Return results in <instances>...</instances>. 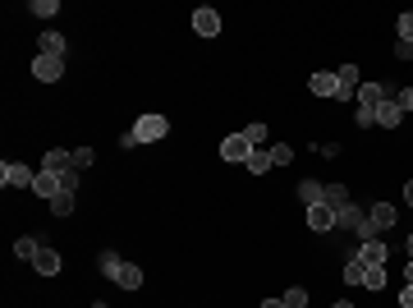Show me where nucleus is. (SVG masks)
I'll list each match as a JSON object with an SVG mask.
<instances>
[{
    "mask_svg": "<svg viewBox=\"0 0 413 308\" xmlns=\"http://www.w3.org/2000/svg\"><path fill=\"white\" fill-rule=\"evenodd\" d=\"M404 285H413V258H409V272H404Z\"/></svg>",
    "mask_w": 413,
    "mask_h": 308,
    "instance_id": "obj_40",
    "label": "nucleus"
},
{
    "mask_svg": "<svg viewBox=\"0 0 413 308\" xmlns=\"http://www.w3.org/2000/svg\"><path fill=\"white\" fill-rule=\"evenodd\" d=\"M404 203L413 207V180H409V185H404Z\"/></svg>",
    "mask_w": 413,
    "mask_h": 308,
    "instance_id": "obj_38",
    "label": "nucleus"
},
{
    "mask_svg": "<svg viewBox=\"0 0 413 308\" xmlns=\"http://www.w3.org/2000/svg\"><path fill=\"white\" fill-rule=\"evenodd\" d=\"M37 248H42V244H37V239H33V235H23V239H14V258H23V263H33V258H37Z\"/></svg>",
    "mask_w": 413,
    "mask_h": 308,
    "instance_id": "obj_23",
    "label": "nucleus"
},
{
    "mask_svg": "<svg viewBox=\"0 0 413 308\" xmlns=\"http://www.w3.org/2000/svg\"><path fill=\"white\" fill-rule=\"evenodd\" d=\"M336 83H340V97H358V88H363V79H358V65H340Z\"/></svg>",
    "mask_w": 413,
    "mask_h": 308,
    "instance_id": "obj_11",
    "label": "nucleus"
},
{
    "mask_svg": "<svg viewBox=\"0 0 413 308\" xmlns=\"http://www.w3.org/2000/svg\"><path fill=\"white\" fill-rule=\"evenodd\" d=\"M33 194H37V198H55V194H60V175H51V170H37Z\"/></svg>",
    "mask_w": 413,
    "mask_h": 308,
    "instance_id": "obj_15",
    "label": "nucleus"
},
{
    "mask_svg": "<svg viewBox=\"0 0 413 308\" xmlns=\"http://www.w3.org/2000/svg\"><path fill=\"white\" fill-rule=\"evenodd\" d=\"M111 281L124 285V290H138V285H143V267H138V263H120V267L111 272Z\"/></svg>",
    "mask_w": 413,
    "mask_h": 308,
    "instance_id": "obj_10",
    "label": "nucleus"
},
{
    "mask_svg": "<svg viewBox=\"0 0 413 308\" xmlns=\"http://www.w3.org/2000/svg\"><path fill=\"white\" fill-rule=\"evenodd\" d=\"M308 226L312 230H336V211H331L326 203H312L308 207Z\"/></svg>",
    "mask_w": 413,
    "mask_h": 308,
    "instance_id": "obj_14",
    "label": "nucleus"
},
{
    "mask_svg": "<svg viewBox=\"0 0 413 308\" xmlns=\"http://www.w3.org/2000/svg\"><path fill=\"white\" fill-rule=\"evenodd\" d=\"M243 138H248L253 148H262V143H267V124H248V129H243Z\"/></svg>",
    "mask_w": 413,
    "mask_h": 308,
    "instance_id": "obj_28",
    "label": "nucleus"
},
{
    "mask_svg": "<svg viewBox=\"0 0 413 308\" xmlns=\"http://www.w3.org/2000/svg\"><path fill=\"white\" fill-rule=\"evenodd\" d=\"M165 133H170V120H165V115H138L133 120V138L138 143H161Z\"/></svg>",
    "mask_w": 413,
    "mask_h": 308,
    "instance_id": "obj_1",
    "label": "nucleus"
},
{
    "mask_svg": "<svg viewBox=\"0 0 413 308\" xmlns=\"http://www.w3.org/2000/svg\"><path fill=\"white\" fill-rule=\"evenodd\" d=\"M400 42H413V9L400 14Z\"/></svg>",
    "mask_w": 413,
    "mask_h": 308,
    "instance_id": "obj_32",
    "label": "nucleus"
},
{
    "mask_svg": "<svg viewBox=\"0 0 413 308\" xmlns=\"http://www.w3.org/2000/svg\"><path fill=\"white\" fill-rule=\"evenodd\" d=\"M381 101H395V88H390V83H363L358 88V106H372V111H377Z\"/></svg>",
    "mask_w": 413,
    "mask_h": 308,
    "instance_id": "obj_3",
    "label": "nucleus"
},
{
    "mask_svg": "<svg viewBox=\"0 0 413 308\" xmlns=\"http://www.w3.org/2000/svg\"><path fill=\"white\" fill-rule=\"evenodd\" d=\"M340 276H344V281H349V285H363V276H368V263H358V258H349Z\"/></svg>",
    "mask_w": 413,
    "mask_h": 308,
    "instance_id": "obj_22",
    "label": "nucleus"
},
{
    "mask_svg": "<svg viewBox=\"0 0 413 308\" xmlns=\"http://www.w3.org/2000/svg\"><path fill=\"white\" fill-rule=\"evenodd\" d=\"M353 258H358V263H368V267H386L390 248L381 244V239H363V244H358V253H353Z\"/></svg>",
    "mask_w": 413,
    "mask_h": 308,
    "instance_id": "obj_4",
    "label": "nucleus"
},
{
    "mask_svg": "<svg viewBox=\"0 0 413 308\" xmlns=\"http://www.w3.org/2000/svg\"><path fill=\"white\" fill-rule=\"evenodd\" d=\"M353 124H363V129H372V124H377V111H372V106H358V111H353Z\"/></svg>",
    "mask_w": 413,
    "mask_h": 308,
    "instance_id": "obj_29",
    "label": "nucleus"
},
{
    "mask_svg": "<svg viewBox=\"0 0 413 308\" xmlns=\"http://www.w3.org/2000/svg\"><path fill=\"white\" fill-rule=\"evenodd\" d=\"M193 33H198V37H216V33H221V14H216L211 5L193 9Z\"/></svg>",
    "mask_w": 413,
    "mask_h": 308,
    "instance_id": "obj_5",
    "label": "nucleus"
},
{
    "mask_svg": "<svg viewBox=\"0 0 413 308\" xmlns=\"http://www.w3.org/2000/svg\"><path fill=\"white\" fill-rule=\"evenodd\" d=\"M331 308H353V304H349V299H340V304H331Z\"/></svg>",
    "mask_w": 413,
    "mask_h": 308,
    "instance_id": "obj_41",
    "label": "nucleus"
},
{
    "mask_svg": "<svg viewBox=\"0 0 413 308\" xmlns=\"http://www.w3.org/2000/svg\"><path fill=\"white\" fill-rule=\"evenodd\" d=\"M253 157V143L243 138V133H230V138L221 143V161H248Z\"/></svg>",
    "mask_w": 413,
    "mask_h": 308,
    "instance_id": "obj_6",
    "label": "nucleus"
},
{
    "mask_svg": "<svg viewBox=\"0 0 413 308\" xmlns=\"http://www.w3.org/2000/svg\"><path fill=\"white\" fill-rule=\"evenodd\" d=\"M37 51H42V55H55V60H65V37H60V33H42Z\"/></svg>",
    "mask_w": 413,
    "mask_h": 308,
    "instance_id": "obj_19",
    "label": "nucleus"
},
{
    "mask_svg": "<svg viewBox=\"0 0 413 308\" xmlns=\"http://www.w3.org/2000/svg\"><path fill=\"white\" fill-rule=\"evenodd\" d=\"M51 211H55V216H69V211H74V194H55L51 198Z\"/></svg>",
    "mask_w": 413,
    "mask_h": 308,
    "instance_id": "obj_27",
    "label": "nucleus"
},
{
    "mask_svg": "<svg viewBox=\"0 0 413 308\" xmlns=\"http://www.w3.org/2000/svg\"><path fill=\"white\" fill-rule=\"evenodd\" d=\"M280 299H285V308H308V290H303V285H294V290H285Z\"/></svg>",
    "mask_w": 413,
    "mask_h": 308,
    "instance_id": "obj_25",
    "label": "nucleus"
},
{
    "mask_svg": "<svg viewBox=\"0 0 413 308\" xmlns=\"http://www.w3.org/2000/svg\"><path fill=\"white\" fill-rule=\"evenodd\" d=\"M290 161H294V148H290V143H275V148H271V166H290Z\"/></svg>",
    "mask_w": 413,
    "mask_h": 308,
    "instance_id": "obj_26",
    "label": "nucleus"
},
{
    "mask_svg": "<svg viewBox=\"0 0 413 308\" xmlns=\"http://www.w3.org/2000/svg\"><path fill=\"white\" fill-rule=\"evenodd\" d=\"M321 203H326L331 211H344V207H349V189H344V185H326V189H321Z\"/></svg>",
    "mask_w": 413,
    "mask_h": 308,
    "instance_id": "obj_18",
    "label": "nucleus"
},
{
    "mask_svg": "<svg viewBox=\"0 0 413 308\" xmlns=\"http://www.w3.org/2000/svg\"><path fill=\"white\" fill-rule=\"evenodd\" d=\"M92 161H97V152H92V148H78V152H74V166H78V170H87Z\"/></svg>",
    "mask_w": 413,
    "mask_h": 308,
    "instance_id": "obj_31",
    "label": "nucleus"
},
{
    "mask_svg": "<svg viewBox=\"0 0 413 308\" xmlns=\"http://www.w3.org/2000/svg\"><path fill=\"white\" fill-rule=\"evenodd\" d=\"M33 74H37L42 83H55V79L65 74V60H55V55H37V60H33Z\"/></svg>",
    "mask_w": 413,
    "mask_h": 308,
    "instance_id": "obj_9",
    "label": "nucleus"
},
{
    "mask_svg": "<svg viewBox=\"0 0 413 308\" xmlns=\"http://www.w3.org/2000/svg\"><path fill=\"white\" fill-rule=\"evenodd\" d=\"M400 308H413V285H404V290H400Z\"/></svg>",
    "mask_w": 413,
    "mask_h": 308,
    "instance_id": "obj_37",
    "label": "nucleus"
},
{
    "mask_svg": "<svg viewBox=\"0 0 413 308\" xmlns=\"http://www.w3.org/2000/svg\"><path fill=\"white\" fill-rule=\"evenodd\" d=\"M97 263H101V272H106V276H111V272H115V267H120V258H115V253H111V248H106V253H101V258H97Z\"/></svg>",
    "mask_w": 413,
    "mask_h": 308,
    "instance_id": "obj_35",
    "label": "nucleus"
},
{
    "mask_svg": "<svg viewBox=\"0 0 413 308\" xmlns=\"http://www.w3.org/2000/svg\"><path fill=\"white\" fill-rule=\"evenodd\" d=\"M409 258H413V235H409Z\"/></svg>",
    "mask_w": 413,
    "mask_h": 308,
    "instance_id": "obj_42",
    "label": "nucleus"
},
{
    "mask_svg": "<svg viewBox=\"0 0 413 308\" xmlns=\"http://www.w3.org/2000/svg\"><path fill=\"white\" fill-rule=\"evenodd\" d=\"M363 226H368V211H363L358 203H349L344 211H336V230H349V235H358Z\"/></svg>",
    "mask_w": 413,
    "mask_h": 308,
    "instance_id": "obj_7",
    "label": "nucleus"
},
{
    "mask_svg": "<svg viewBox=\"0 0 413 308\" xmlns=\"http://www.w3.org/2000/svg\"><path fill=\"white\" fill-rule=\"evenodd\" d=\"M33 180H37V170H28L23 161H5L0 166V185L5 189H33Z\"/></svg>",
    "mask_w": 413,
    "mask_h": 308,
    "instance_id": "obj_2",
    "label": "nucleus"
},
{
    "mask_svg": "<svg viewBox=\"0 0 413 308\" xmlns=\"http://www.w3.org/2000/svg\"><path fill=\"white\" fill-rule=\"evenodd\" d=\"M28 9H33L37 18H55V14H60V0H33Z\"/></svg>",
    "mask_w": 413,
    "mask_h": 308,
    "instance_id": "obj_24",
    "label": "nucleus"
},
{
    "mask_svg": "<svg viewBox=\"0 0 413 308\" xmlns=\"http://www.w3.org/2000/svg\"><path fill=\"white\" fill-rule=\"evenodd\" d=\"M60 267H65V263H60V253H55V248H46V244L37 248V258H33V272H42V276H60Z\"/></svg>",
    "mask_w": 413,
    "mask_h": 308,
    "instance_id": "obj_8",
    "label": "nucleus"
},
{
    "mask_svg": "<svg viewBox=\"0 0 413 308\" xmlns=\"http://www.w3.org/2000/svg\"><path fill=\"white\" fill-rule=\"evenodd\" d=\"M321 189H326V185H321V180H303V185H299V198H303V207L321 203Z\"/></svg>",
    "mask_w": 413,
    "mask_h": 308,
    "instance_id": "obj_20",
    "label": "nucleus"
},
{
    "mask_svg": "<svg viewBox=\"0 0 413 308\" xmlns=\"http://www.w3.org/2000/svg\"><path fill=\"white\" fill-rule=\"evenodd\" d=\"M243 166H248L253 175H267V166H271V152H267V148H253V157L243 161Z\"/></svg>",
    "mask_w": 413,
    "mask_h": 308,
    "instance_id": "obj_21",
    "label": "nucleus"
},
{
    "mask_svg": "<svg viewBox=\"0 0 413 308\" xmlns=\"http://www.w3.org/2000/svg\"><path fill=\"white\" fill-rule=\"evenodd\" d=\"M395 216H400L395 203H372V207H368V221H372L377 230H390V226H395Z\"/></svg>",
    "mask_w": 413,
    "mask_h": 308,
    "instance_id": "obj_12",
    "label": "nucleus"
},
{
    "mask_svg": "<svg viewBox=\"0 0 413 308\" xmlns=\"http://www.w3.org/2000/svg\"><path fill=\"white\" fill-rule=\"evenodd\" d=\"M363 285H368V290H381V285H386V272H381V267H368V276H363Z\"/></svg>",
    "mask_w": 413,
    "mask_h": 308,
    "instance_id": "obj_30",
    "label": "nucleus"
},
{
    "mask_svg": "<svg viewBox=\"0 0 413 308\" xmlns=\"http://www.w3.org/2000/svg\"><path fill=\"white\" fill-rule=\"evenodd\" d=\"M42 170H51V175H65V170H74V152H65V148H55V152H46V161H42Z\"/></svg>",
    "mask_w": 413,
    "mask_h": 308,
    "instance_id": "obj_13",
    "label": "nucleus"
},
{
    "mask_svg": "<svg viewBox=\"0 0 413 308\" xmlns=\"http://www.w3.org/2000/svg\"><path fill=\"white\" fill-rule=\"evenodd\" d=\"M262 308H285V299H262Z\"/></svg>",
    "mask_w": 413,
    "mask_h": 308,
    "instance_id": "obj_39",
    "label": "nucleus"
},
{
    "mask_svg": "<svg viewBox=\"0 0 413 308\" xmlns=\"http://www.w3.org/2000/svg\"><path fill=\"white\" fill-rule=\"evenodd\" d=\"M377 124L381 129H400V124H404V111H400L395 101H381L377 106Z\"/></svg>",
    "mask_w": 413,
    "mask_h": 308,
    "instance_id": "obj_16",
    "label": "nucleus"
},
{
    "mask_svg": "<svg viewBox=\"0 0 413 308\" xmlns=\"http://www.w3.org/2000/svg\"><path fill=\"white\" fill-rule=\"evenodd\" d=\"M74 189H78V166H74V170H65V175H60V194H74Z\"/></svg>",
    "mask_w": 413,
    "mask_h": 308,
    "instance_id": "obj_33",
    "label": "nucleus"
},
{
    "mask_svg": "<svg viewBox=\"0 0 413 308\" xmlns=\"http://www.w3.org/2000/svg\"><path fill=\"white\" fill-rule=\"evenodd\" d=\"M395 55L400 60H413V42H395Z\"/></svg>",
    "mask_w": 413,
    "mask_h": 308,
    "instance_id": "obj_36",
    "label": "nucleus"
},
{
    "mask_svg": "<svg viewBox=\"0 0 413 308\" xmlns=\"http://www.w3.org/2000/svg\"><path fill=\"white\" fill-rule=\"evenodd\" d=\"M395 106L409 115V111H413V88H400V92H395Z\"/></svg>",
    "mask_w": 413,
    "mask_h": 308,
    "instance_id": "obj_34",
    "label": "nucleus"
},
{
    "mask_svg": "<svg viewBox=\"0 0 413 308\" xmlns=\"http://www.w3.org/2000/svg\"><path fill=\"white\" fill-rule=\"evenodd\" d=\"M308 88L317 92V97H340V83H336V74H312V79H308Z\"/></svg>",
    "mask_w": 413,
    "mask_h": 308,
    "instance_id": "obj_17",
    "label": "nucleus"
}]
</instances>
